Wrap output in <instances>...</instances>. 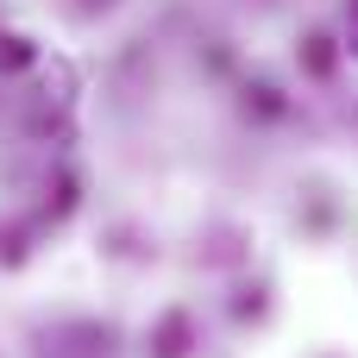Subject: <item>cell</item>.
Segmentation results:
<instances>
[{
    "label": "cell",
    "mask_w": 358,
    "mask_h": 358,
    "mask_svg": "<svg viewBox=\"0 0 358 358\" xmlns=\"http://www.w3.org/2000/svg\"><path fill=\"white\" fill-rule=\"evenodd\" d=\"M31 63H38V44L19 38V31H0V76H19V69H31Z\"/></svg>",
    "instance_id": "3957f363"
},
{
    "label": "cell",
    "mask_w": 358,
    "mask_h": 358,
    "mask_svg": "<svg viewBox=\"0 0 358 358\" xmlns=\"http://www.w3.org/2000/svg\"><path fill=\"white\" fill-rule=\"evenodd\" d=\"M69 208H76V176H57V182H50V220L69 214Z\"/></svg>",
    "instance_id": "5b68a950"
},
{
    "label": "cell",
    "mask_w": 358,
    "mask_h": 358,
    "mask_svg": "<svg viewBox=\"0 0 358 358\" xmlns=\"http://www.w3.org/2000/svg\"><path fill=\"white\" fill-rule=\"evenodd\" d=\"M151 358H189L195 352V321L182 315V308H170L157 327H151V346H145Z\"/></svg>",
    "instance_id": "6da1fadb"
},
{
    "label": "cell",
    "mask_w": 358,
    "mask_h": 358,
    "mask_svg": "<svg viewBox=\"0 0 358 358\" xmlns=\"http://www.w3.org/2000/svg\"><path fill=\"white\" fill-rule=\"evenodd\" d=\"M340 50H346L340 38H327V31H308V38H302V69H308L315 82H327V76L340 69Z\"/></svg>",
    "instance_id": "7a4b0ae2"
},
{
    "label": "cell",
    "mask_w": 358,
    "mask_h": 358,
    "mask_svg": "<svg viewBox=\"0 0 358 358\" xmlns=\"http://www.w3.org/2000/svg\"><path fill=\"white\" fill-rule=\"evenodd\" d=\"M340 44H346V57H358V0L346 6V38H340Z\"/></svg>",
    "instance_id": "52a82bcc"
},
{
    "label": "cell",
    "mask_w": 358,
    "mask_h": 358,
    "mask_svg": "<svg viewBox=\"0 0 358 358\" xmlns=\"http://www.w3.org/2000/svg\"><path fill=\"white\" fill-rule=\"evenodd\" d=\"M245 107H252V113H264V120H283V107H289V101H283V88H277V82H245Z\"/></svg>",
    "instance_id": "277c9868"
},
{
    "label": "cell",
    "mask_w": 358,
    "mask_h": 358,
    "mask_svg": "<svg viewBox=\"0 0 358 358\" xmlns=\"http://www.w3.org/2000/svg\"><path fill=\"white\" fill-rule=\"evenodd\" d=\"M19 258H25V233L6 227V233H0V264H19Z\"/></svg>",
    "instance_id": "8992f818"
}]
</instances>
